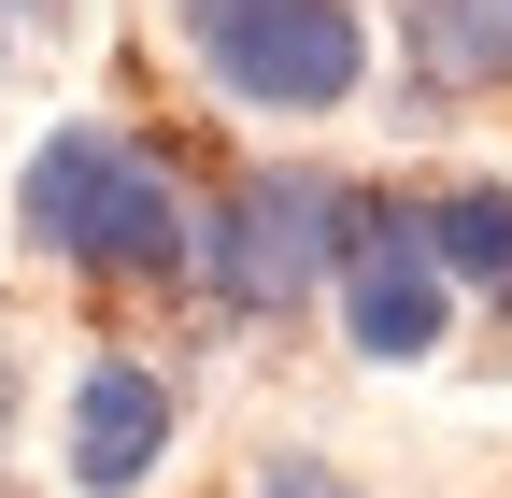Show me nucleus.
I'll use <instances>...</instances> for the list:
<instances>
[{"instance_id": "39448f33", "label": "nucleus", "mask_w": 512, "mask_h": 498, "mask_svg": "<svg viewBox=\"0 0 512 498\" xmlns=\"http://www.w3.org/2000/svg\"><path fill=\"white\" fill-rule=\"evenodd\" d=\"M171 456V385L143 356H86L72 370V484L86 498H143Z\"/></svg>"}, {"instance_id": "20e7f679", "label": "nucleus", "mask_w": 512, "mask_h": 498, "mask_svg": "<svg viewBox=\"0 0 512 498\" xmlns=\"http://www.w3.org/2000/svg\"><path fill=\"white\" fill-rule=\"evenodd\" d=\"M328 299H342V342H356L370 370H413V356H441V328H456V285H441L413 200H370V185L342 200V271H328Z\"/></svg>"}, {"instance_id": "423d86ee", "label": "nucleus", "mask_w": 512, "mask_h": 498, "mask_svg": "<svg viewBox=\"0 0 512 498\" xmlns=\"http://www.w3.org/2000/svg\"><path fill=\"white\" fill-rule=\"evenodd\" d=\"M399 57H413V129L441 100H498L512 86V0H399Z\"/></svg>"}, {"instance_id": "6e6552de", "label": "nucleus", "mask_w": 512, "mask_h": 498, "mask_svg": "<svg viewBox=\"0 0 512 498\" xmlns=\"http://www.w3.org/2000/svg\"><path fill=\"white\" fill-rule=\"evenodd\" d=\"M256 498H356L328 456H271V470H256Z\"/></svg>"}, {"instance_id": "f03ea898", "label": "nucleus", "mask_w": 512, "mask_h": 498, "mask_svg": "<svg viewBox=\"0 0 512 498\" xmlns=\"http://www.w3.org/2000/svg\"><path fill=\"white\" fill-rule=\"evenodd\" d=\"M342 200L356 185L342 171H313V157H256V171H228L214 200H200V299L228 328H285V314H313V285L342 271Z\"/></svg>"}, {"instance_id": "f257e3e1", "label": "nucleus", "mask_w": 512, "mask_h": 498, "mask_svg": "<svg viewBox=\"0 0 512 498\" xmlns=\"http://www.w3.org/2000/svg\"><path fill=\"white\" fill-rule=\"evenodd\" d=\"M15 228L43 242L57 271H100V285H171L200 257V200L171 185V157L114 114H72L15 157Z\"/></svg>"}, {"instance_id": "1a4fd4ad", "label": "nucleus", "mask_w": 512, "mask_h": 498, "mask_svg": "<svg viewBox=\"0 0 512 498\" xmlns=\"http://www.w3.org/2000/svg\"><path fill=\"white\" fill-rule=\"evenodd\" d=\"M171 15H214V0H171Z\"/></svg>"}, {"instance_id": "7ed1b4c3", "label": "nucleus", "mask_w": 512, "mask_h": 498, "mask_svg": "<svg viewBox=\"0 0 512 498\" xmlns=\"http://www.w3.org/2000/svg\"><path fill=\"white\" fill-rule=\"evenodd\" d=\"M185 57L228 114H342L370 86V0H214L185 15Z\"/></svg>"}, {"instance_id": "9d476101", "label": "nucleus", "mask_w": 512, "mask_h": 498, "mask_svg": "<svg viewBox=\"0 0 512 498\" xmlns=\"http://www.w3.org/2000/svg\"><path fill=\"white\" fill-rule=\"evenodd\" d=\"M0 57H15V43H0Z\"/></svg>"}, {"instance_id": "0eeeda50", "label": "nucleus", "mask_w": 512, "mask_h": 498, "mask_svg": "<svg viewBox=\"0 0 512 498\" xmlns=\"http://www.w3.org/2000/svg\"><path fill=\"white\" fill-rule=\"evenodd\" d=\"M413 228H427V257H441V285H470V299H498L512 285V185H427L413 200Z\"/></svg>"}]
</instances>
